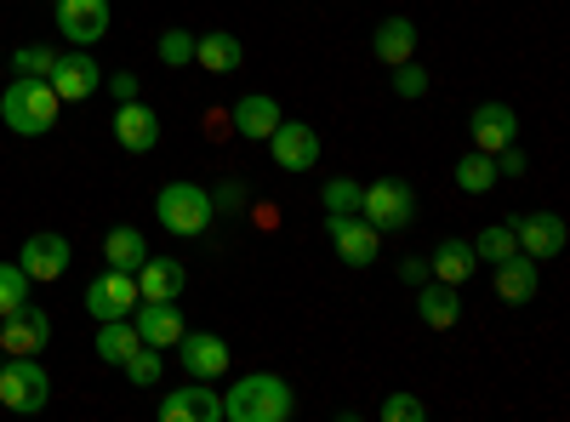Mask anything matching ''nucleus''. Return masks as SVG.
Listing matches in <instances>:
<instances>
[{
  "label": "nucleus",
  "mask_w": 570,
  "mask_h": 422,
  "mask_svg": "<svg viewBox=\"0 0 570 422\" xmlns=\"http://www.w3.org/2000/svg\"><path fill=\"white\" fill-rule=\"evenodd\" d=\"M58 115H63V98L52 91V80H46V75H18L7 91H0V120H7L18 137L52 131Z\"/></svg>",
  "instance_id": "1"
},
{
  "label": "nucleus",
  "mask_w": 570,
  "mask_h": 422,
  "mask_svg": "<svg viewBox=\"0 0 570 422\" xmlns=\"http://www.w3.org/2000/svg\"><path fill=\"white\" fill-rule=\"evenodd\" d=\"M292 411H297L292 383L274 377V371H252V377L228 383V394H223V416L228 422H285Z\"/></svg>",
  "instance_id": "2"
},
{
  "label": "nucleus",
  "mask_w": 570,
  "mask_h": 422,
  "mask_svg": "<svg viewBox=\"0 0 570 422\" xmlns=\"http://www.w3.org/2000/svg\"><path fill=\"white\" fill-rule=\"evenodd\" d=\"M212 189H200V183H166L160 200H155V217L160 228L183 234V241H200V234L212 228Z\"/></svg>",
  "instance_id": "3"
},
{
  "label": "nucleus",
  "mask_w": 570,
  "mask_h": 422,
  "mask_svg": "<svg viewBox=\"0 0 570 422\" xmlns=\"http://www.w3.org/2000/svg\"><path fill=\"white\" fill-rule=\"evenodd\" d=\"M46 394H52V377L35 365V354H12V360H0V405L7 411H40Z\"/></svg>",
  "instance_id": "4"
},
{
  "label": "nucleus",
  "mask_w": 570,
  "mask_h": 422,
  "mask_svg": "<svg viewBox=\"0 0 570 422\" xmlns=\"http://www.w3.org/2000/svg\"><path fill=\"white\" fill-rule=\"evenodd\" d=\"M325 234L348 268H371L376 252H383V228H371L360 212H325Z\"/></svg>",
  "instance_id": "5"
},
{
  "label": "nucleus",
  "mask_w": 570,
  "mask_h": 422,
  "mask_svg": "<svg viewBox=\"0 0 570 422\" xmlns=\"http://www.w3.org/2000/svg\"><path fill=\"white\" fill-rule=\"evenodd\" d=\"M411 189H405V183L400 177H383V183H371V189H360V217L371 223V228H405L411 223Z\"/></svg>",
  "instance_id": "6"
},
{
  "label": "nucleus",
  "mask_w": 570,
  "mask_h": 422,
  "mask_svg": "<svg viewBox=\"0 0 570 422\" xmlns=\"http://www.w3.org/2000/svg\"><path fill=\"white\" fill-rule=\"evenodd\" d=\"M46 80H52V91H58L63 104H86L91 91L104 86V69L86 58V46H75V52H58L52 58V75H46Z\"/></svg>",
  "instance_id": "7"
},
{
  "label": "nucleus",
  "mask_w": 570,
  "mask_h": 422,
  "mask_svg": "<svg viewBox=\"0 0 570 422\" xmlns=\"http://www.w3.org/2000/svg\"><path fill=\"white\" fill-rule=\"evenodd\" d=\"M268 155H274L279 171H308V166H320V137L303 120H279L268 131Z\"/></svg>",
  "instance_id": "8"
},
{
  "label": "nucleus",
  "mask_w": 570,
  "mask_h": 422,
  "mask_svg": "<svg viewBox=\"0 0 570 422\" xmlns=\"http://www.w3.org/2000/svg\"><path fill=\"white\" fill-rule=\"evenodd\" d=\"M137 308V279L126 268H109L86 286V314L91 320H126Z\"/></svg>",
  "instance_id": "9"
},
{
  "label": "nucleus",
  "mask_w": 570,
  "mask_h": 422,
  "mask_svg": "<svg viewBox=\"0 0 570 422\" xmlns=\"http://www.w3.org/2000/svg\"><path fill=\"white\" fill-rule=\"evenodd\" d=\"M58 35L69 46H98L109 35V0H58Z\"/></svg>",
  "instance_id": "10"
},
{
  "label": "nucleus",
  "mask_w": 570,
  "mask_h": 422,
  "mask_svg": "<svg viewBox=\"0 0 570 422\" xmlns=\"http://www.w3.org/2000/svg\"><path fill=\"white\" fill-rule=\"evenodd\" d=\"M513 241H519V252H525L531 263H548V257H559L564 252V217H553V212H531V217H513Z\"/></svg>",
  "instance_id": "11"
},
{
  "label": "nucleus",
  "mask_w": 570,
  "mask_h": 422,
  "mask_svg": "<svg viewBox=\"0 0 570 422\" xmlns=\"http://www.w3.org/2000/svg\"><path fill=\"white\" fill-rule=\"evenodd\" d=\"M69 257H75V246L63 241V234H29L23 241V252H18V268L29 274V279H63L69 274Z\"/></svg>",
  "instance_id": "12"
},
{
  "label": "nucleus",
  "mask_w": 570,
  "mask_h": 422,
  "mask_svg": "<svg viewBox=\"0 0 570 422\" xmlns=\"http://www.w3.org/2000/svg\"><path fill=\"white\" fill-rule=\"evenodd\" d=\"M177 360L188 377H200V383H217L223 371H228V343L217 332H183L177 337Z\"/></svg>",
  "instance_id": "13"
},
{
  "label": "nucleus",
  "mask_w": 570,
  "mask_h": 422,
  "mask_svg": "<svg viewBox=\"0 0 570 422\" xmlns=\"http://www.w3.org/2000/svg\"><path fill=\"white\" fill-rule=\"evenodd\" d=\"M217 416H223V394L200 377L160 400V422H217Z\"/></svg>",
  "instance_id": "14"
},
{
  "label": "nucleus",
  "mask_w": 570,
  "mask_h": 422,
  "mask_svg": "<svg viewBox=\"0 0 570 422\" xmlns=\"http://www.w3.org/2000/svg\"><path fill=\"white\" fill-rule=\"evenodd\" d=\"M126 320L137 325V337L149 343V349H160V354H166V349H177V337L188 332L183 314H177V303H142V297H137V308H131Z\"/></svg>",
  "instance_id": "15"
},
{
  "label": "nucleus",
  "mask_w": 570,
  "mask_h": 422,
  "mask_svg": "<svg viewBox=\"0 0 570 422\" xmlns=\"http://www.w3.org/2000/svg\"><path fill=\"white\" fill-rule=\"evenodd\" d=\"M115 144H120L126 155H149V149L160 144V115L142 109L137 98H126V104L115 109Z\"/></svg>",
  "instance_id": "16"
},
{
  "label": "nucleus",
  "mask_w": 570,
  "mask_h": 422,
  "mask_svg": "<svg viewBox=\"0 0 570 422\" xmlns=\"http://www.w3.org/2000/svg\"><path fill=\"white\" fill-rule=\"evenodd\" d=\"M46 343H52V320H46L40 308H18V314H7L0 320V349L7 354H40Z\"/></svg>",
  "instance_id": "17"
},
{
  "label": "nucleus",
  "mask_w": 570,
  "mask_h": 422,
  "mask_svg": "<svg viewBox=\"0 0 570 422\" xmlns=\"http://www.w3.org/2000/svg\"><path fill=\"white\" fill-rule=\"evenodd\" d=\"M468 137H473V149L497 155V149H508L513 137H519V115L508 104H480V109H473V120H468Z\"/></svg>",
  "instance_id": "18"
},
{
  "label": "nucleus",
  "mask_w": 570,
  "mask_h": 422,
  "mask_svg": "<svg viewBox=\"0 0 570 422\" xmlns=\"http://www.w3.org/2000/svg\"><path fill=\"white\" fill-rule=\"evenodd\" d=\"M416 314H422L428 332H451V325L462 320L456 286H445V279H422V286H416Z\"/></svg>",
  "instance_id": "19"
},
{
  "label": "nucleus",
  "mask_w": 570,
  "mask_h": 422,
  "mask_svg": "<svg viewBox=\"0 0 570 422\" xmlns=\"http://www.w3.org/2000/svg\"><path fill=\"white\" fill-rule=\"evenodd\" d=\"M131 279H137V297H142V303H177V292H183V263H171V257H142V268H137Z\"/></svg>",
  "instance_id": "20"
},
{
  "label": "nucleus",
  "mask_w": 570,
  "mask_h": 422,
  "mask_svg": "<svg viewBox=\"0 0 570 422\" xmlns=\"http://www.w3.org/2000/svg\"><path fill=\"white\" fill-rule=\"evenodd\" d=\"M279 120H285V115H279V104H274V98H263V91H252V98L234 104V131H240L246 144H268V131H274Z\"/></svg>",
  "instance_id": "21"
},
{
  "label": "nucleus",
  "mask_w": 570,
  "mask_h": 422,
  "mask_svg": "<svg viewBox=\"0 0 570 422\" xmlns=\"http://www.w3.org/2000/svg\"><path fill=\"white\" fill-rule=\"evenodd\" d=\"M371 52H376V63H389V69L416 58V23L411 18H383L376 35H371Z\"/></svg>",
  "instance_id": "22"
},
{
  "label": "nucleus",
  "mask_w": 570,
  "mask_h": 422,
  "mask_svg": "<svg viewBox=\"0 0 570 422\" xmlns=\"http://www.w3.org/2000/svg\"><path fill=\"white\" fill-rule=\"evenodd\" d=\"M497 297L502 303H531L537 297V263L525 252H513L497 263Z\"/></svg>",
  "instance_id": "23"
},
{
  "label": "nucleus",
  "mask_w": 570,
  "mask_h": 422,
  "mask_svg": "<svg viewBox=\"0 0 570 422\" xmlns=\"http://www.w3.org/2000/svg\"><path fill=\"white\" fill-rule=\"evenodd\" d=\"M195 63L212 69V75H234V69L246 63V46L234 40V35H223V29H217V35H200V40H195Z\"/></svg>",
  "instance_id": "24"
},
{
  "label": "nucleus",
  "mask_w": 570,
  "mask_h": 422,
  "mask_svg": "<svg viewBox=\"0 0 570 422\" xmlns=\"http://www.w3.org/2000/svg\"><path fill=\"white\" fill-rule=\"evenodd\" d=\"M142 337L131 320H98V360L104 365H126V354H137Z\"/></svg>",
  "instance_id": "25"
},
{
  "label": "nucleus",
  "mask_w": 570,
  "mask_h": 422,
  "mask_svg": "<svg viewBox=\"0 0 570 422\" xmlns=\"http://www.w3.org/2000/svg\"><path fill=\"white\" fill-rule=\"evenodd\" d=\"M473 268H480V257H473V241H445L434 252V279H445V286H468Z\"/></svg>",
  "instance_id": "26"
},
{
  "label": "nucleus",
  "mask_w": 570,
  "mask_h": 422,
  "mask_svg": "<svg viewBox=\"0 0 570 422\" xmlns=\"http://www.w3.org/2000/svg\"><path fill=\"white\" fill-rule=\"evenodd\" d=\"M104 257H109V268H126V274H137V268H142V257H149V241H142L137 228H109Z\"/></svg>",
  "instance_id": "27"
},
{
  "label": "nucleus",
  "mask_w": 570,
  "mask_h": 422,
  "mask_svg": "<svg viewBox=\"0 0 570 422\" xmlns=\"http://www.w3.org/2000/svg\"><path fill=\"white\" fill-rule=\"evenodd\" d=\"M456 189H462V195H491V189H497V160H491L485 149L462 155V160H456Z\"/></svg>",
  "instance_id": "28"
},
{
  "label": "nucleus",
  "mask_w": 570,
  "mask_h": 422,
  "mask_svg": "<svg viewBox=\"0 0 570 422\" xmlns=\"http://www.w3.org/2000/svg\"><path fill=\"white\" fill-rule=\"evenodd\" d=\"M513 252H519V241H513V223H491V228L473 234V257H491V263H502V257H513Z\"/></svg>",
  "instance_id": "29"
},
{
  "label": "nucleus",
  "mask_w": 570,
  "mask_h": 422,
  "mask_svg": "<svg viewBox=\"0 0 570 422\" xmlns=\"http://www.w3.org/2000/svg\"><path fill=\"white\" fill-rule=\"evenodd\" d=\"M29 286H35V279H29L18 263H0V320L18 314V308L29 303Z\"/></svg>",
  "instance_id": "30"
},
{
  "label": "nucleus",
  "mask_w": 570,
  "mask_h": 422,
  "mask_svg": "<svg viewBox=\"0 0 570 422\" xmlns=\"http://www.w3.org/2000/svg\"><path fill=\"white\" fill-rule=\"evenodd\" d=\"M126 383H137V389H149V383H160V349H149V343H142L137 354H126Z\"/></svg>",
  "instance_id": "31"
},
{
  "label": "nucleus",
  "mask_w": 570,
  "mask_h": 422,
  "mask_svg": "<svg viewBox=\"0 0 570 422\" xmlns=\"http://www.w3.org/2000/svg\"><path fill=\"white\" fill-rule=\"evenodd\" d=\"M320 206H325V212H360V183L331 177L325 189H320Z\"/></svg>",
  "instance_id": "32"
},
{
  "label": "nucleus",
  "mask_w": 570,
  "mask_h": 422,
  "mask_svg": "<svg viewBox=\"0 0 570 422\" xmlns=\"http://www.w3.org/2000/svg\"><path fill=\"white\" fill-rule=\"evenodd\" d=\"M160 63H171V69L195 63V35H188V29H166L160 35Z\"/></svg>",
  "instance_id": "33"
},
{
  "label": "nucleus",
  "mask_w": 570,
  "mask_h": 422,
  "mask_svg": "<svg viewBox=\"0 0 570 422\" xmlns=\"http://www.w3.org/2000/svg\"><path fill=\"white\" fill-rule=\"evenodd\" d=\"M52 46H18L12 52V75H52Z\"/></svg>",
  "instance_id": "34"
},
{
  "label": "nucleus",
  "mask_w": 570,
  "mask_h": 422,
  "mask_svg": "<svg viewBox=\"0 0 570 422\" xmlns=\"http://www.w3.org/2000/svg\"><path fill=\"white\" fill-rule=\"evenodd\" d=\"M383 416H389V422H422V416H428V405H422V400H411V394H389V400H383Z\"/></svg>",
  "instance_id": "35"
},
{
  "label": "nucleus",
  "mask_w": 570,
  "mask_h": 422,
  "mask_svg": "<svg viewBox=\"0 0 570 422\" xmlns=\"http://www.w3.org/2000/svg\"><path fill=\"white\" fill-rule=\"evenodd\" d=\"M394 91H400V98H422V91H428V75L405 58V63H394Z\"/></svg>",
  "instance_id": "36"
},
{
  "label": "nucleus",
  "mask_w": 570,
  "mask_h": 422,
  "mask_svg": "<svg viewBox=\"0 0 570 422\" xmlns=\"http://www.w3.org/2000/svg\"><path fill=\"white\" fill-rule=\"evenodd\" d=\"M491 160H497V177H525V155H519L513 144H508V149H497Z\"/></svg>",
  "instance_id": "37"
},
{
  "label": "nucleus",
  "mask_w": 570,
  "mask_h": 422,
  "mask_svg": "<svg viewBox=\"0 0 570 422\" xmlns=\"http://www.w3.org/2000/svg\"><path fill=\"white\" fill-rule=\"evenodd\" d=\"M212 206H217V212H240V206H246V189H240V183H228V189L212 195Z\"/></svg>",
  "instance_id": "38"
},
{
  "label": "nucleus",
  "mask_w": 570,
  "mask_h": 422,
  "mask_svg": "<svg viewBox=\"0 0 570 422\" xmlns=\"http://www.w3.org/2000/svg\"><path fill=\"white\" fill-rule=\"evenodd\" d=\"M104 86L115 91V104H126V98H137V75H126V69H120V75H109Z\"/></svg>",
  "instance_id": "39"
},
{
  "label": "nucleus",
  "mask_w": 570,
  "mask_h": 422,
  "mask_svg": "<svg viewBox=\"0 0 570 422\" xmlns=\"http://www.w3.org/2000/svg\"><path fill=\"white\" fill-rule=\"evenodd\" d=\"M0 354H7V349H0Z\"/></svg>",
  "instance_id": "40"
}]
</instances>
